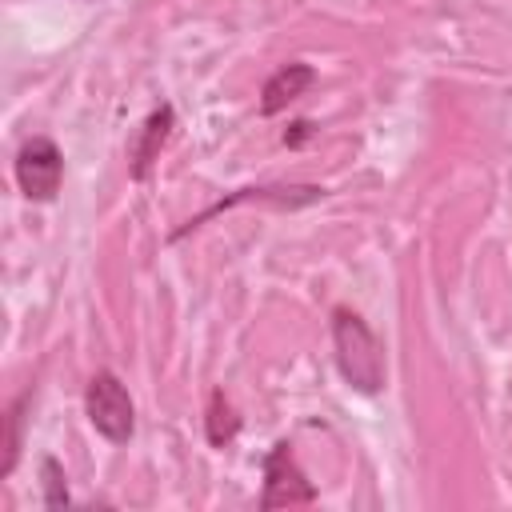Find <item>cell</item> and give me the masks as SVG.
<instances>
[{
	"label": "cell",
	"mask_w": 512,
	"mask_h": 512,
	"mask_svg": "<svg viewBox=\"0 0 512 512\" xmlns=\"http://www.w3.org/2000/svg\"><path fill=\"white\" fill-rule=\"evenodd\" d=\"M332 344H336V368L356 392H380L384 388V348L376 332L348 308L332 312Z\"/></svg>",
	"instance_id": "6da1fadb"
},
{
	"label": "cell",
	"mask_w": 512,
	"mask_h": 512,
	"mask_svg": "<svg viewBox=\"0 0 512 512\" xmlns=\"http://www.w3.org/2000/svg\"><path fill=\"white\" fill-rule=\"evenodd\" d=\"M84 408H88L92 428H96L104 440L128 444V436H132V428H136V408H132V396H128V388L120 384L116 372H96V376L88 380Z\"/></svg>",
	"instance_id": "7a4b0ae2"
},
{
	"label": "cell",
	"mask_w": 512,
	"mask_h": 512,
	"mask_svg": "<svg viewBox=\"0 0 512 512\" xmlns=\"http://www.w3.org/2000/svg\"><path fill=\"white\" fill-rule=\"evenodd\" d=\"M316 504V488L308 484V476L300 472L296 456H292V444L280 440L272 444L268 460H264V496H260V508H308Z\"/></svg>",
	"instance_id": "3957f363"
},
{
	"label": "cell",
	"mask_w": 512,
	"mask_h": 512,
	"mask_svg": "<svg viewBox=\"0 0 512 512\" xmlns=\"http://www.w3.org/2000/svg\"><path fill=\"white\" fill-rule=\"evenodd\" d=\"M60 176H64V160H60V148L48 136H32V140L20 144L16 184L28 200H52L60 192Z\"/></svg>",
	"instance_id": "277c9868"
},
{
	"label": "cell",
	"mask_w": 512,
	"mask_h": 512,
	"mask_svg": "<svg viewBox=\"0 0 512 512\" xmlns=\"http://www.w3.org/2000/svg\"><path fill=\"white\" fill-rule=\"evenodd\" d=\"M312 80H316V72H312V64H304V60H292V64L276 68V72L268 76L264 92H260V112H264V116L284 112L292 100H300V96L312 88Z\"/></svg>",
	"instance_id": "5b68a950"
},
{
	"label": "cell",
	"mask_w": 512,
	"mask_h": 512,
	"mask_svg": "<svg viewBox=\"0 0 512 512\" xmlns=\"http://www.w3.org/2000/svg\"><path fill=\"white\" fill-rule=\"evenodd\" d=\"M168 132H172V108L160 104V108L144 120V128H140V144H136V152H132V176H136V180L148 176V168H152V160L160 156Z\"/></svg>",
	"instance_id": "8992f818"
},
{
	"label": "cell",
	"mask_w": 512,
	"mask_h": 512,
	"mask_svg": "<svg viewBox=\"0 0 512 512\" xmlns=\"http://www.w3.org/2000/svg\"><path fill=\"white\" fill-rule=\"evenodd\" d=\"M236 432H240V416H236V408L228 404L224 392H212V400H208V440H212L216 448H224Z\"/></svg>",
	"instance_id": "52a82bcc"
},
{
	"label": "cell",
	"mask_w": 512,
	"mask_h": 512,
	"mask_svg": "<svg viewBox=\"0 0 512 512\" xmlns=\"http://www.w3.org/2000/svg\"><path fill=\"white\" fill-rule=\"evenodd\" d=\"M24 404H28V392L16 396V404L8 408L4 424H8V436H4V464H0V476H8L16 468V456H20V424H24Z\"/></svg>",
	"instance_id": "ba28073f"
},
{
	"label": "cell",
	"mask_w": 512,
	"mask_h": 512,
	"mask_svg": "<svg viewBox=\"0 0 512 512\" xmlns=\"http://www.w3.org/2000/svg\"><path fill=\"white\" fill-rule=\"evenodd\" d=\"M40 472H44V504H48V508L68 504V484H64L60 464H56L52 456H44V460H40Z\"/></svg>",
	"instance_id": "9c48e42d"
},
{
	"label": "cell",
	"mask_w": 512,
	"mask_h": 512,
	"mask_svg": "<svg viewBox=\"0 0 512 512\" xmlns=\"http://www.w3.org/2000/svg\"><path fill=\"white\" fill-rule=\"evenodd\" d=\"M308 128H312V124H304V120H300V124H292V132H284V144H300V140L308 136Z\"/></svg>",
	"instance_id": "30bf717a"
}]
</instances>
